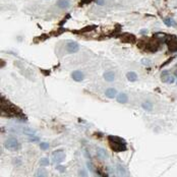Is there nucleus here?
Returning <instances> with one entry per match:
<instances>
[{"label": "nucleus", "instance_id": "f257e3e1", "mask_svg": "<svg viewBox=\"0 0 177 177\" xmlns=\"http://www.w3.org/2000/svg\"><path fill=\"white\" fill-rule=\"evenodd\" d=\"M1 113L2 115H5L6 117L23 118L24 116L18 107H16L15 105H13L8 100L4 99V98L1 99Z\"/></svg>", "mask_w": 177, "mask_h": 177}, {"label": "nucleus", "instance_id": "f03ea898", "mask_svg": "<svg viewBox=\"0 0 177 177\" xmlns=\"http://www.w3.org/2000/svg\"><path fill=\"white\" fill-rule=\"evenodd\" d=\"M161 40L155 38L153 36L152 39H148V40H141L137 43V47L139 49L147 51V52H156L157 50L161 46Z\"/></svg>", "mask_w": 177, "mask_h": 177}, {"label": "nucleus", "instance_id": "7ed1b4c3", "mask_svg": "<svg viewBox=\"0 0 177 177\" xmlns=\"http://www.w3.org/2000/svg\"><path fill=\"white\" fill-rule=\"evenodd\" d=\"M108 141H109V146L113 152L120 153V152L127 151L126 141L122 137H119L117 136H108Z\"/></svg>", "mask_w": 177, "mask_h": 177}, {"label": "nucleus", "instance_id": "20e7f679", "mask_svg": "<svg viewBox=\"0 0 177 177\" xmlns=\"http://www.w3.org/2000/svg\"><path fill=\"white\" fill-rule=\"evenodd\" d=\"M166 44L169 52H177V37L168 35L166 38Z\"/></svg>", "mask_w": 177, "mask_h": 177}, {"label": "nucleus", "instance_id": "39448f33", "mask_svg": "<svg viewBox=\"0 0 177 177\" xmlns=\"http://www.w3.org/2000/svg\"><path fill=\"white\" fill-rule=\"evenodd\" d=\"M4 147H5L6 149L10 150V151H18V150H19V148H21V145H19V142H18V139H8L4 142Z\"/></svg>", "mask_w": 177, "mask_h": 177}, {"label": "nucleus", "instance_id": "423d86ee", "mask_svg": "<svg viewBox=\"0 0 177 177\" xmlns=\"http://www.w3.org/2000/svg\"><path fill=\"white\" fill-rule=\"evenodd\" d=\"M65 159V154L62 150H57V151H54L52 153V160L53 163L55 164H60L64 161Z\"/></svg>", "mask_w": 177, "mask_h": 177}, {"label": "nucleus", "instance_id": "0eeeda50", "mask_svg": "<svg viewBox=\"0 0 177 177\" xmlns=\"http://www.w3.org/2000/svg\"><path fill=\"white\" fill-rule=\"evenodd\" d=\"M119 39L122 43H128V44H136V36L132 35V34H129V33L121 34L119 37Z\"/></svg>", "mask_w": 177, "mask_h": 177}, {"label": "nucleus", "instance_id": "6e6552de", "mask_svg": "<svg viewBox=\"0 0 177 177\" xmlns=\"http://www.w3.org/2000/svg\"><path fill=\"white\" fill-rule=\"evenodd\" d=\"M78 49H80L78 44L73 41H69L67 43V45H66V50H67V52H69V53H77L78 51Z\"/></svg>", "mask_w": 177, "mask_h": 177}, {"label": "nucleus", "instance_id": "1a4fd4ad", "mask_svg": "<svg viewBox=\"0 0 177 177\" xmlns=\"http://www.w3.org/2000/svg\"><path fill=\"white\" fill-rule=\"evenodd\" d=\"M161 80L163 83H173L174 78L170 75V72L168 70H163L161 73Z\"/></svg>", "mask_w": 177, "mask_h": 177}, {"label": "nucleus", "instance_id": "9d476101", "mask_svg": "<svg viewBox=\"0 0 177 177\" xmlns=\"http://www.w3.org/2000/svg\"><path fill=\"white\" fill-rule=\"evenodd\" d=\"M71 77H72L75 82H82V80H83V78H85V75H83V73L82 71L74 70L71 73Z\"/></svg>", "mask_w": 177, "mask_h": 177}, {"label": "nucleus", "instance_id": "9b49d317", "mask_svg": "<svg viewBox=\"0 0 177 177\" xmlns=\"http://www.w3.org/2000/svg\"><path fill=\"white\" fill-rule=\"evenodd\" d=\"M103 77H104V80H106V82L110 83L115 80V74H114V72H112V71H106V72L103 74Z\"/></svg>", "mask_w": 177, "mask_h": 177}, {"label": "nucleus", "instance_id": "f8f14e48", "mask_svg": "<svg viewBox=\"0 0 177 177\" xmlns=\"http://www.w3.org/2000/svg\"><path fill=\"white\" fill-rule=\"evenodd\" d=\"M127 101H128V97H127V95L125 94V93H119V94H118V96H117L118 103L125 104V103H127Z\"/></svg>", "mask_w": 177, "mask_h": 177}, {"label": "nucleus", "instance_id": "ddd939ff", "mask_svg": "<svg viewBox=\"0 0 177 177\" xmlns=\"http://www.w3.org/2000/svg\"><path fill=\"white\" fill-rule=\"evenodd\" d=\"M105 95H106L107 98H109V99H113V98L116 97L117 95V91L115 90V88H108V90L105 92Z\"/></svg>", "mask_w": 177, "mask_h": 177}, {"label": "nucleus", "instance_id": "4468645a", "mask_svg": "<svg viewBox=\"0 0 177 177\" xmlns=\"http://www.w3.org/2000/svg\"><path fill=\"white\" fill-rule=\"evenodd\" d=\"M57 5L62 9L68 8L70 5V1L69 0H58L57 1Z\"/></svg>", "mask_w": 177, "mask_h": 177}, {"label": "nucleus", "instance_id": "2eb2a0df", "mask_svg": "<svg viewBox=\"0 0 177 177\" xmlns=\"http://www.w3.org/2000/svg\"><path fill=\"white\" fill-rule=\"evenodd\" d=\"M142 109H144V110L149 111V112L153 110V104H152V102H151V101H149V100L145 101V102L142 104Z\"/></svg>", "mask_w": 177, "mask_h": 177}, {"label": "nucleus", "instance_id": "dca6fc26", "mask_svg": "<svg viewBox=\"0 0 177 177\" xmlns=\"http://www.w3.org/2000/svg\"><path fill=\"white\" fill-rule=\"evenodd\" d=\"M97 155H98V157H100L101 159H104V160L108 159L107 152L105 151L104 149H102V148H98L97 149Z\"/></svg>", "mask_w": 177, "mask_h": 177}, {"label": "nucleus", "instance_id": "f3484780", "mask_svg": "<svg viewBox=\"0 0 177 177\" xmlns=\"http://www.w3.org/2000/svg\"><path fill=\"white\" fill-rule=\"evenodd\" d=\"M126 77L129 82H136V80H137V74L136 72H133V71H129V72H127Z\"/></svg>", "mask_w": 177, "mask_h": 177}, {"label": "nucleus", "instance_id": "a211bd4d", "mask_svg": "<svg viewBox=\"0 0 177 177\" xmlns=\"http://www.w3.org/2000/svg\"><path fill=\"white\" fill-rule=\"evenodd\" d=\"M117 170H118V172H119L120 175H122V176L126 175V170H125L124 167L122 165H120V164H118V165H117Z\"/></svg>", "mask_w": 177, "mask_h": 177}, {"label": "nucleus", "instance_id": "6ab92c4d", "mask_svg": "<svg viewBox=\"0 0 177 177\" xmlns=\"http://www.w3.org/2000/svg\"><path fill=\"white\" fill-rule=\"evenodd\" d=\"M35 176H47V171L45 169H38Z\"/></svg>", "mask_w": 177, "mask_h": 177}, {"label": "nucleus", "instance_id": "aec40b11", "mask_svg": "<svg viewBox=\"0 0 177 177\" xmlns=\"http://www.w3.org/2000/svg\"><path fill=\"white\" fill-rule=\"evenodd\" d=\"M40 165L41 166H48L49 165V159L48 158H43L40 160Z\"/></svg>", "mask_w": 177, "mask_h": 177}, {"label": "nucleus", "instance_id": "412c9836", "mask_svg": "<svg viewBox=\"0 0 177 177\" xmlns=\"http://www.w3.org/2000/svg\"><path fill=\"white\" fill-rule=\"evenodd\" d=\"M49 147H50V146H49L48 142H41V144H40V149L43 150V151H46V150H48Z\"/></svg>", "mask_w": 177, "mask_h": 177}, {"label": "nucleus", "instance_id": "4be33fe9", "mask_svg": "<svg viewBox=\"0 0 177 177\" xmlns=\"http://www.w3.org/2000/svg\"><path fill=\"white\" fill-rule=\"evenodd\" d=\"M164 24H166L167 27H171L172 24H173V21H172V19L171 18H164Z\"/></svg>", "mask_w": 177, "mask_h": 177}, {"label": "nucleus", "instance_id": "5701e85b", "mask_svg": "<svg viewBox=\"0 0 177 177\" xmlns=\"http://www.w3.org/2000/svg\"><path fill=\"white\" fill-rule=\"evenodd\" d=\"M93 0H80V5H83V4H88L91 3Z\"/></svg>", "mask_w": 177, "mask_h": 177}, {"label": "nucleus", "instance_id": "b1692460", "mask_svg": "<svg viewBox=\"0 0 177 177\" xmlns=\"http://www.w3.org/2000/svg\"><path fill=\"white\" fill-rule=\"evenodd\" d=\"M87 166H88V170H90V171H95V169L93 168V165H92V163H91V162H88Z\"/></svg>", "mask_w": 177, "mask_h": 177}, {"label": "nucleus", "instance_id": "393cba45", "mask_svg": "<svg viewBox=\"0 0 177 177\" xmlns=\"http://www.w3.org/2000/svg\"><path fill=\"white\" fill-rule=\"evenodd\" d=\"M95 2L98 4V5H103V4L105 3L104 0H95Z\"/></svg>", "mask_w": 177, "mask_h": 177}, {"label": "nucleus", "instance_id": "a878e982", "mask_svg": "<svg viewBox=\"0 0 177 177\" xmlns=\"http://www.w3.org/2000/svg\"><path fill=\"white\" fill-rule=\"evenodd\" d=\"M142 64H149V61H148V60H145V59H142Z\"/></svg>", "mask_w": 177, "mask_h": 177}, {"label": "nucleus", "instance_id": "bb28decb", "mask_svg": "<svg viewBox=\"0 0 177 177\" xmlns=\"http://www.w3.org/2000/svg\"><path fill=\"white\" fill-rule=\"evenodd\" d=\"M148 33V29H142L141 31V34L142 35V34H145V35H146V34Z\"/></svg>", "mask_w": 177, "mask_h": 177}, {"label": "nucleus", "instance_id": "cd10ccee", "mask_svg": "<svg viewBox=\"0 0 177 177\" xmlns=\"http://www.w3.org/2000/svg\"><path fill=\"white\" fill-rule=\"evenodd\" d=\"M80 175H82V176H87V174H86L83 171H82V172H80Z\"/></svg>", "mask_w": 177, "mask_h": 177}, {"label": "nucleus", "instance_id": "c85d7f7f", "mask_svg": "<svg viewBox=\"0 0 177 177\" xmlns=\"http://www.w3.org/2000/svg\"><path fill=\"white\" fill-rule=\"evenodd\" d=\"M57 169H59L60 171H63V170H64V168H61V167H57Z\"/></svg>", "mask_w": 177, "mask_h": 177}, {"label": "nucleus", "instance_id": "c756f323", "mask_svg": "<svg viewBox=\"0 0 177 177\" xmlns=\"http://www.w3.org/2000/svg\"><path fill=\"white\" fill-rule=\"evenodd\" d=\"M175 77H176V78H177V68H176V70H175Z\"/></svg>", "mask_w": 177, "mask_h": 177}, {"label": "nucleus", "instance_id": "7c9ffc66", "mask_svg": "<svg viewBox=\"0 0 177 177\" xmlns=\"http://www.w3.org/2000/svg\"><path fill=\"white\" fill-rule=\"evenodd\" d=\"M176 83H177V82H176Z\"/></svg>", "mask_w": 177, "mask_h": 177}]
</instances>
